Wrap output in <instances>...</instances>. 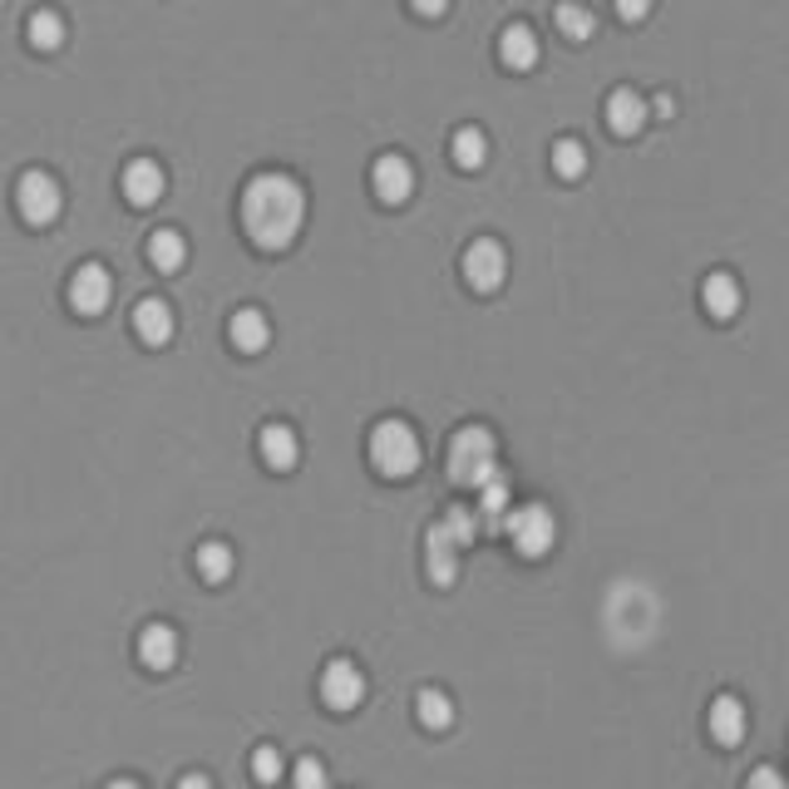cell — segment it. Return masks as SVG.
I'll use <instances>...</instances> for the list:
<instances>
[{
	"mask_svg": "<svg viewBox=\"0 0 789 789\" xmlns=\"http://www.w3.org/2000/svg\"><path fill=\"white\" fill-rule=\"evenodd\" d=\"M745 789H789L780 770H770V765H760V770H750V780H745Z\"/></svg>",
	"mask_w": 789,
	"mask_h": 789,
	"instance_id": "4dcf8cb0",
	"label": "cell"
},
{
	"mask_svg": "<svg viewBox=\"0 0 789 789\" xmlns=\"http://www.w3.org/2000/svg\"><path fill=\"white\" fill-rule=\"evenodd\" d=\"M415 711H419V725L425 731H449L455 725V701L445 696V691H419V701H415Z\"/></svg>",
	"mask_w": 789,
	"mask_h": 789,
	"instance_id": "44dd1931",
	"label": "cell"
},
{
	"mask_svg": "<svg viewBox=\"0 0 789 789\" xmlns=\"http://www.w3.org/2000/svg\"><path fill=\"white\" fill-rule=\"evenodd\" d=\"M15 207L25 213V223L45 227L60 217V183L50 173H25L15 188Z\"/></svg>",
	"mask_w": 789,
	"mask_h": 789,
	"instance_id": "8992f818",
	"label": "cell"
},
{
	"mask_svg": "<svg viewBox=\"0 0 789 789\" xmlns=\"http://www.w3.org/2000/svg\"><path fill=\"white\" fill-rule=\"evenodd\" d=\"M291 785L297 789H326V765L316 755H301L297 770H291Z\"/></svg>",
	"mask_w": 789,
	"mask_h": 789,
	"instance_id": "f1b7e54d",
	"label": "cell"
},
{
	"mask_svg": "<svg viewBox=\"0 0 789 789\" xmlns=\"http://www.w3.org/2000/svg\"><path fill=\"white\" fill-rule=\"evenodd\" d=\"M371 465L385 473V479H409L419 469V435L405 425V419H385V425L371 429Z\"/></svg>",
	"mask_w": 789,
	"mask_h": 789,
	"instance_id": "3957f363",
	"label": "cell"
},
{
	"mask_svg": "<svg viewBox=\"0 0 789 789\" xmlns=\"http://www.w3.org/2000/svg\"><path fill=\"white\" fill-rule=\"evenodd\" d=\"M503 277H509V252H503L493 237H479L465 252V281L473 291H499Z\"/></svg>",
	"mask_w": 789,
	"mask_h": 789,
	"instance_id": "5b68a950",
	"label": "cell"
},
{
	"mask_svg": "<svg viewBox=\"0 0 789 789\" xmlns=\"http://www.w3.org/2000/svg\"><path fill=\"white\" fill-rule=\"evenodd\" d=\"M612 6H617V15H622V20H631V25H637V20H647L651 0H612Z\"/></svg>",
	"mask_w": 789,
	"mask_h": 789,
	"instance_id": "1f68e13d",
	"label": "cell"
},
{
	"mask_svg": "<svg viewBox=\"0 0 789 789\" xmlns=\"http://www.w3.org/2000/svg\"><path fill=\"white\" fill-rule=\"evenodd\" d=\"M409 6H415L419 15H429V20H435V15H445V10H449V0H409Z\"/></svg>",
	"mask_w": 789,
	"mask_h": 789,
	"instance_id": "d6a6232c",
	"label": "cell"
},
{
	"mask_svg": "<svg viewBox=\"0 0 789 789\" xmlns=\"http://www.w3.org/2000/svg\"><path fill=\"white\" fill-rule=\"evenodd\" d=\"M321 701L331 711H355L365 701V676H361V667L355 661H345V657H335L331 667L321 671Z\"/></svg>",
	"mask_w": 789,
	"mask_h": 789,
	"instance_id": "52a82bcc",
	"label": "cell"
},
{
	"mask_svg": "<svg viewBox=\"0 0 789 789\" xmlns=\"http://www.w3.org/2000/svg\"><path fill=\"white\" fill-rule=\"evenodd\" d=\"M445 533L459 543V548H465V543H473V533H479V519H473L469 509H449L445 513Z\"/></svg>",
	"mask_w": 789,
	"mask_h": 789,
	"instance_id": "83f0119b",
	"label": "cell"
},
{
	"mask_svg": "<svg viewBox=\"0 0 789 789\" xmlns=\"http://www.w3.org/2000/svg\"><path fill=\"white\" fill-rule=\"evenodd\" d=\"M499 473V445L483 425H469L449 439V479L459 489H483V483Z\"/></svg>",
	"mask_w": 789,
	"mask_h": 789,
	"instance_id": "7a4b0ae2",
	"label": "cell"
},
{
	"mask_svg": "<svg viewBox=\"0 0 789 789\" xmlns=\"http://www.w3.org/2000/svg\"><path fill=\"white\" fill-rule=\"evenodd\" d=\"M503 529H509L519 557H548L553 543H557V519H553L548 503H523V509H513Z\"/></svg>",
	"mask_w": 789,
	"mask_h": 789,
	"instance_id": "277c9868",
	"label": "cell"
},
{
	"mask_svg": "<svg viewBox=\"0 0 789 789\" xmlns=\"http://www.w3.org/2000/svg\"><path fill=\"white\" fill-rule=\"evenodd\" d=\"M701 301H706V311L715 321H731V316L740 311V281H735L731 271H711L706 287H701Z\"/></svg>",
	"mask_w": 789,
	"mask_h": 789,
	"instance_id": "2e32d148",
	"label": "cell"
},
{
	"mask_svg": "<svg viewBox=\"0 0 789 789\" xmlns=\"http://www.w3.org/2000/svg\"><path fill=\"white\" fill-rule=\"evenodd\" d=\"M109 789H143V785H134V780H114Z\"/></svg>",
	"mask_w": 789,
	"mask_h": 789,
	"instance_id": "e575fe53",
	"label": "cell"
},
{
	"mask_svg": "<svg viewBox=\"0 0 789 789\" xmlns=\"http://www.w3.org/2000/svg\"><path fill=\"white\" fill-rule=\"evenodd\" d=\"M149 257H153L158 271H178L188 262V247H183V237L178 233H153L149 237Z\"/></svg>",
	"mask_w": 789,
	"mask_h": 789,
	"instance_id": "cb8c5ba5",
	"label": "cell"
},
{
	"mask_svg": "<svg viewBox=\"0 0 789 789\" xmlns=\"http://www.w3.org/2000/svg\"><path fill=\"white\" fill-rule=\"evenodd\" d=\"M134 331H139L143 345H168V335H173V311H168V301H139L134 307Z\"/></svg>",
	"mask_w": 789,
	"mask_h": 789,
	"instance_id": "7c38bea8",
	"label": "cell"
},
{
	"mask_svg": "<svg viewBox=\"0 0 789 789\" xmlns=\"http://www.w3.org/2000/svg\"><path fill=\"white\" fill-rule=\"evenodd\" d=\"M252 775H257V785H277L281 780V755L271 750V745H262V750L252 755Z\"/></svg>",
	"mask_w": 789,
	"mask_h": 789,
	"instance_id": "f546056e",
	"label": "cell"
},
{
	"mask_svg": "<svg viewBox=\"0 0 789 789\" xmlns=\"http://www.w3.org/2000/svg\"><path fill=\"white\" fill-rule=\"evenodd\" d=\"M109 301H114V277L99 262H84L75 277H70V307L79 316H99V311H109Z\"/></svg>",
	"mask_w": 789,
	"mask_h": 789,
	"instance_id": "ba28073f",
	"label": "cell"
},
{
	"mask_svg": "<svg viewBox=\"0 0 789 789\" xmlns=\"http://www.w3.org/2000/svg\"><path fill=\"white\" fill-rule=\"evenodd\" d=\"M479 493H483V499H479L483 529H503V523H509V479H503V473H493Z\"/></svg>",
	"mask_w": 789,
	"mask_h": 789,
	"instance_id": "ffe728a7",
	"label": "cell"
},
{
	"mask_svg": "<svg viewBox=\"0 0 789 789\" xmlns=\"http://www.w3.org/2000/svg\"><path fill=\"white\" fill-rule=\"evenodd\" d=\"M557 30H563L567 40H587L597 30V20H593V10H583V6L567 0V6H557Z\"/></svg>",
	"mask_w": 789,
	"mask_h": 789,
	"instance_id": "4316f807",
	"label": "cell"
},
{
	"mask_svg": "<svg viewBox=\"0 0 789 789\" xmlns=\"http://www.w3.org/2000/svg\"><path fill=\"white\" fill-rule=\"evenodd\" d=\"M25 35H30V45L35 50H60L65 45V20H60L55 10H35L30 25H25Z\"/></svg>",
	"mask_w": 789,
	"mask_h": 789,
	"instance_id": "7402d4cb",
	"label": "cell"
},
{
	"mask_svg": "<svg viewBox=\"0 0 789 789\" xmlns=\"http://www.w3.org/2000/svg\"><path fill=\"white\" fill-rule=\"evenodd\" d=\"M371 183H375L381 203H405V198L415 193V168H409L405 153H385V158H375Z\"/></svg>",
	"mask_w": 789,
	"mask_h": 789,
	"instance_id": "9c48e42d",
	"label": "cell"
},
{
	"mask_svg": "<svg viewBox=\"0 0 789 789\" xmlns=\"http://www.w3.org/2000/svg\"><path fill=\"white\" fill-rule=\"evenodd\" d=\"M307 223V193H301L297 178L287 173H262L247 183L242 193V227L257 242L262 252H281L291 247Z\"/></svg>",
	"mask_w": 789,
	"mask_h": 789,
	"instance_id": "6da1fadb",
	"label": "cell"
},
{
	"mask_svg": "<svg viewBox=\"0 0 789 789\" xmlns=\"http://www.w3.org/2000/svg\"><path fill=\"white\" fill-rule=\"evenodd\" d=\"M455 548L459 543L445 533V523L439 529H429V543H425V563H429V577H435L439 587H449L459 577V563H455Z\"/></svg>",
	"mask_w": 789,
	"mask_h": 789,
	"instance_id": "ac0fdd59",
	"label": "cell"
},
{
	"mask_svg": "<svg viewBox=\"0 0 789 789\" xmlns=\"http://www.w3.org/2000/svg\"><path fill=\"white\" fill-rule=\"evenodd\" d=\"M198 573L207 577V583H227V577H233V548H227V543H203V548H198Z\"/></svg>",
	"mask_w": 789,
	"mask_h": 789,
	"instance_id": "603a6c76",
	"label": "cell"
},
{
	"mask_svg": "<svg viewBox=\"0 0 789 789\" xmlns=\"http://www.w3.org/2000/svg\"><path fill=\"white\" fill-rule=\"evenodd\" d=\"M539 50L543 45H539V35H533L529 25H509L499 35V60L509 70H533V65H539Z\"/></svg>",
	"mask_w": 789,
	"mask_h": 789,
	"instance_id": "5bb4252c",
	"label": "cell"
},
{
	"mask_svg": "<svg viewBox=\"0 0 789 789\" xmlns=\"http://www.w3.org/2000/svg\"><path fill=\"white\" fill-rule=\"evenodd\" d=\"M163 188H168V178L153 158H134V163L124 168V198H129L134 207H153L158 198H163Z\"/></svg>",
	"mask_w": 789,
	"mask_h": 789,
	"instance_id": "30bf717a",
	"label": "cell"
},
{
	"mask_svg": "<svg viewBox=\"0 0 789 789\" xmlns=\"http://www.w3.org/2000/svg\"><path fill=\"white\" fill-rule=\"evenodd\" d=\"M257 445H262V459H267V469H277V473L297 469L301 445H297V435H291L287 425H267V429H262Z\"/></svg>",
	"mask_w": 789,
	"mask_h": 789,
	"instance_id": "9a60e30c",
	"label": "cell"
},
{
	"mask_svg": "<svg viewBox=\"0 0 789 789\" xmlns=\"http://www.w3.org/2000/svg\"><path fill=\"white\" fill-rule=\"evenodd\" d=\"M483 158H489V139H483V129H459L455 134V163L459 168H483Z\"/></svg>",
	"mask_w": 789,
	"mask_h": 789,
	"instance_id": "484cf974",
	"label": "cell"
},
{
	"mask_svg": "<svg viewBox=\"0 0 789 789\" xmlns=\"http://www.w3.org/2000/svg\"><path fill=\"white\" fill-rule=\"evenodd\" d=\"M553 168H557V178H567V183H573V178L587 173V149L577 139H557L553 143Z\"/></svg>",
	"mask_w": 789,
	"mask_h": 789,
	"instance_id": "d4e9b609",
	"label": "cell"
},
{
	"mask_svg": "<svg viewBox=\"0 0 789 789\" xmlns=\"http://www.w3.org/2000/svg\"><path fill=\"white\" fill-rule=\"evenodd\" d=\"M607 124H612V134H622V139L641 134V124H647V99L631 89H617L612 99H607Z\"/></svg>",
	"mask_w": 789,
	"mask_h": 789,
	"instance_id": "e0dca14e",
	"label": "cell"
},
{
	"mask_svg": "<svg viewBox=\"0 0 789 789\" xmlns=\"http://www.w3.org/2000/svg\"><path fill=\"white\" fill-rule=\"evenodd\" d=\"M139 657H143V667H149V671H173V661H178V631L163 627V622L143 627Z\"/></svg>",
	"mask_w": 789,
	"mask_h": 789,
	"instance_id": "4fadbf2b",
	"label": "cell"
},
{
	"mask_svg": "<svg viewBox=\"0 0 789 789\" xmlns=\"http://www.w3.org/2000/svg\"><path fill=\"white\" fill-rule=\"evenodd\" d=\"M745 731H750V715H745L740 706V696H715L711 701V735H715V745H740L745 740Z\"/></svg>",
	"mask_w": 789,
	"mask_h": 789,
	"instance_id": "8fae6325",
	"label": "cell"
},
{
	"mask_svg": "<svg viewBox=\"0 0 789 789\" xmlns=\"http://www.w3.org/2000/svg\"><path fill=\"white\" fill-rule=\"evenodd\" d=\"M178 789H213V780H207V775H183Z\"/></svg>",
	"mask_w": 789,
	"mask_h": 789,
	"instance_id": "836d02e7",
	"label": "cell"
},
{
	"mask_svg": "<svg viewBox=\"0 0 789 789\" xmlns=\"http://www.w3.org/2000/svg\"><path fill=\"white\" fill-rule=\"evenodd\" d=\"M233 345L242 355H257V351H267L271 345V326H267V316H262L257 307L233 316Z\"/></svg>",
	"mask_w": 789,
	"mask_h": 789,
	"instance_id": "d6986e66",
	"label": "cell"
}]
</instances>
